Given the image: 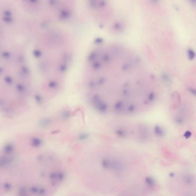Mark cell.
<instances>
[{"label": "cell", "instance_id": "6da1fadb", "mask_svg": "<svg viewBox=\"0 0 196 196\" xmlns=\"http://www.w3.org/2000/svg\"><path fill=\"white\" fill-rule=\"evenodd\" d=\"M4 188H6V189L7 190L10 189V188H11V186L9 184H5L4 185Z\"/></svg>", "mask_w": 196, "mask_h": 196}, {"label": "cell", "instance_id": "7a4b0ae2", "mask_svg": "<svg viewBox=\"0 0 196 196\" xmlns=\"http://www.w3.org/2000/svg\"><path fill=\"white\" fill-rule=\"evenodd\" d=\"M50 168H49V169H50ZM46 171H45V172H46Z\"/></svg>", "mask_w": 196, "mask_h": 196}]
</instances>
